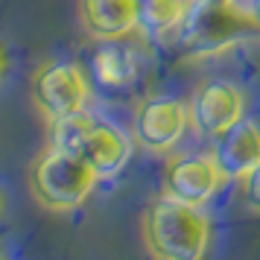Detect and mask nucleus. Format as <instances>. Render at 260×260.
Instances as JSON below:
<instances>
[{
	"mask_svg": "<svg viewBox=\"0 0 260 260\" xmlns=\"http://www.w3.org/2000/svg\"><path fill=\"white\" fill-rule=\"evenodd\" d=\"M141 237L152 260H202L211 246V219L193 205L161 196L146 205Z\"/></svg>",
	"mask_w": 260,
	"mask_h": 260,
	"instance_id": "obj_1",
	"label": "nucleus"
},
{
	"mask_svg": "<svg viewBox=\"0 0 260 260\" xmlns=\"http://www.w3.org/2000/svg\"><path fill=\"white\" fill-rule=\"evenodd\" d=\"M26 184L32 199L53 213H68L79 208L96 184V173L82 161V155L47 146L29 164Z\"/></svg>",
	"mask_w": 260,
	"mask_h": 260,
	"instance_id": "obj_2",
	"label": "nucleus"
},
{
	"mask_svg": "<svg viewBox=\"0 0 260 260\" xmlns=\"http://www.w3.org/2000/svg\"><path fill=\"white\" fill-rule=\"evenodd\" d=\"M254 32H257V24L246 6L190 0L187 18L181 26V44L193 59H208L231 50Z\"/></svg>",
	"mask_w": 260,
	"mask_h": 260,
	"instance_id": "obj_3",
	"label": "nucleus"
},
{
	"mask_svg": "<svg viewBox=\"0 0 260 260\" xmlns=\"http://www.w3.org/2000/svg\"><path fill=\"white\" fill-rule=\"evenodd\" d=\"M29 94H32L38 114L47 123H53V120L85 111L88 100H91V82H88V73L82 71V64L56 59L44 61L36 71Z\"/></svg>",
	"mask_w": 260,
	"mask_h": 260,
	"instance_id": "obj_4",
	"label": "nucleus"
},
{
	"mask_svg": "<svg viewBox=\"0 0 260 260\" xmlns=\"http://www.w3.org/2000/svg\"><path fill=\"white\" fill-rule=\"evenodd\" d=\"M190 129L199 138H219L246 117V94L231 79H205L187 96Z\"/></svg>",
	"mask_w": 260,
	"mask_h": 260,
	"instance_id": "obj_5",
	"label": "nucleus"
},
{
	"mask_svg": "<svg viewBox=\"0 0 260 260\" xmlns=\"http://www.w3.org/2000/svg\"><path fill=\"white\" fill-rule=\"evenodd\" d=\"M190 129L187 103L178 96H146L135 108V126L132 135L141 149L152 155H170L176 149L184 132Z\"/></svg>",
	"mask_w": 260,
	"mask_h": 260,
	"instance_id": "obj_6",
	"label": "nucleus"
},
{
	"mask_svg": "<svg viewBox=\"0 0 260 260\" xmlns=\"http://www.w3.org/2000/svg\"><path fill=\"white\" fill-rule=\"evenodd\" d=\"M228 178L222 176L219 164L211 152H187V155H170L164 164V196L193 208H202L211 202Z\"/></svg>",
	"mask_w": 260,
	"mask_h": 260,
	"instance_id": "obj_7",
	"label": "nucleus"
},
{
	"mask_svg": "<svg viewBox=\"0 0 260 260\" xmlns=\"http://www.w3.org/2000/svg\"><path fill=\"white\" fill-rule=\"evenodd\" d=\"M213 161L228 181H243L260 167V123L243 117L228 132L213 138Z\"/></svg>",
	"mask_w": 260,
	"mask_h": 260,
	"instance_id": "obj_8",
	"label": "nucleus"
},
{
	"mask_svg": "<svg viewBox=\"0 0 260 260\" xmlns=\"http://www.w3.org/2000/svg\"><path fill=\"white\" fill-rule=\"evenodd\" d=\"M79 155H82L85 164L96 173V178H111L117 176L126 167V161H129L132 138L114 123L96 120L91 126V132H88V138L82 141V146H79Z\"/></svg>",
	"mask_w": 260,
	"mask_h": 260,
	"instance_id": "obj_9",
	"label": "nucleus"
},
{
	"mask_svg": "<svg viewBox=\"0 0 260 260\" xmlns=\"http://www.w3.org/2000/svg\"><path fill=\"white\" fill-rule=\"evenodd\" d=\"M79 24L96 41H123L138 32L135 0H79Z\"/></svg>",
	"mask_w": 260,
	"mask_h": 260,
	"instance_id": "obj_10",
	"label": "nucleus"
},
{
	"mask_svg": "<svg viewBox=\"0 0 260 260\" xmlns=\"http://www.w3.org/2000/svg\"><path fill=\"white\" fill-rule=\"evenodd\" d=\"M91 73L103 88H129L141 76V56L120 41H103L91 56Z\"/></svg>",
	"mask_w": 260,
	"mask_h": 260,
	"instance_id": "obj_11",
	"label": "nucleus"
},
{
	"mask_svg": "<svg viewBox=\"0 0 260 260\" xmlns=\"http://www.w3.org/2000/svg\"><path fill=\"white\" fill-rule=\"evenodd\" d=\"M190 0H135L138 12V32L146 41H167L181 32L187 18Z\"/></svg>",
	"mask_w": 260,
	"mask_h": 260,
	"instance_id": "obj_12",
	"label": "nucleus"
},
{
	"mask_svg": "<svg viewBox=\"0 0 260 260\" xmlns=\"http://www.w3.org/2000/svg\"><path fill=\"white\" fill-rule=\"evenodd\" d=\"M96 123V117H91L88 111H79V114H71V117H61L47 123V146L53 149H64V152H76L79 155V146L88 138L91 126Z\"/></svg>",
	"mask_w": 260,
	"mask_h": 260,
	"instance_id": "obj_13",
	"label": "nucleus"
},
{
	"mask_svg": "<svg viewBox=\"0 0 260 260\" xmlns=\"http://www.w3.org/2000/svg\"><path fill=\"white\" fill-rule=\"evenodd\" d=\"M240 184H243V199H246V205L254 213H260V167L254 173H248Z\"/></svg>",
	"mask_w": 260,
	"mask_h": 260,
	"instance_id": "obj_14",
	"label": "nucleus"
},
{
	"mask_svg": "<svg viewBox=\"0 0 260 260\" xmlns=\"http://www.w3.org/2000/svg\"><path fill=\"white\" fill-rule=\"evenodd\" d=\"M246 9H248V15L254 18V24H257V32H260V0H246Z\"/></svg>",
	"mask_w": 260,
	"mask_h": 260,
	"instance_id": "obj_15",
	"label": "nucleus"
},
{
	"mask_svg": "<svg viewBox=\"0 0 260 260\" xmlns=\"http://www.w3.org/2000/svg\"><path fill=\"white\" fill-rule=\"evenodd\" d=\"M6 71H9V50H6L3 41H0V79L6 76Z\"/></svg>",
	"mask_w": 260,
	"mask_h": 260,
	"instance_id": "obj_16",
	"label": "nucleus"
},
{
	"mask_svg": "<svg viewBox=\"0 0 260 260\" xmlns=\"http://www.w3.org/2000/svg\"><path fill=\"white\" fill-rule=\"evenodd\" d=\"M205 3H225L228 6V3H240V0H205Z\"/></svg>",
	"mask_w": 260,
	"mask_h": 260,
	"instance_id": "obj_17",
	"label": "nucleus"
},
{
	"mask_svg": "<svg viewBox=\"0 0 260 260\" xmlns=\"http://www.w3.org/2000/svg\"><path fill=\"white\" fill-rule=\"evenodd\" d=\"M3 205H6V202H3V193H0V213H3Z\"/></svg>",
	"mask_w": 260,
	"mask_h": 260,
	"instance_id": "obj_18",
	"label": "nucleus"
},
{
	"mask_svg": "<svg viewBox=\"0 0 260 260\" xmlns=\"http://www.w3.org/2000/svg\"><path fill=\"white\" fill-rule=\"evenodd\" d=\"M0 260H3V254H0Z\"/></svg>",
	"mask_w": 260,
	"mask_h": 260,
	"instance_id": "obj_19",
	"label": "nucleus"
}]
</instances>
